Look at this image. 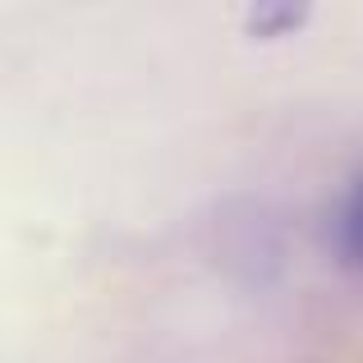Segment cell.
<instances>
[{
	"label": "cell",
	"mask_w": 363,
	"mask_h": 363,
	"mask_svg": "<svg viewBox=\"0 0 363 363\" xmlns=\"http://www.w3.org/2000/svg\"><path fill=\"white\" fill-rule=\"evenodd\" d=\"M336 240H340V253H345V262L363 272V175L354 179V189H350L345 203H340Z\"/></svg>",
	"instance_id": "6da1fadb"
}]
</instances>
